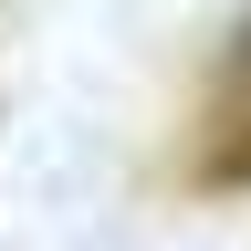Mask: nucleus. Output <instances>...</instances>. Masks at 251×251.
<instances>
[{
    "instance_id": "f257e3e1",
    "label": "nucleus",
    "mask_w": 251,
    "mask_h": 251,
    "mask_svg": "<svg viewBox=\"0 0 251 251\" xmlns=\"http://www.w3.org/2000/svg\"><path fill=\"white\" fill-rule=\"evenodd\" d=\"M230 63H241V74H251V31H241V52H230Z\"/></svg>"
}]
</instances>
